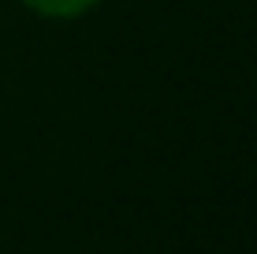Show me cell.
I'll use <instances>...</instances> for the list:
<instances>
[{
    "mask_svg": "<svg viewBox=\"0 0 257 254\" xmlns=\"http://www.w3.org/2000/svg\"><path fill=\"white\" fill-rule=\"evenodd\" d=\"M26 4H34L45 15H78V12H86L93 0H26Z\"/></svg>",
    "mask_w": 257,
    "mask_h": 254,
    "instance_id": "6da1fadb",
    "label": "cell"
}]
</instances>
